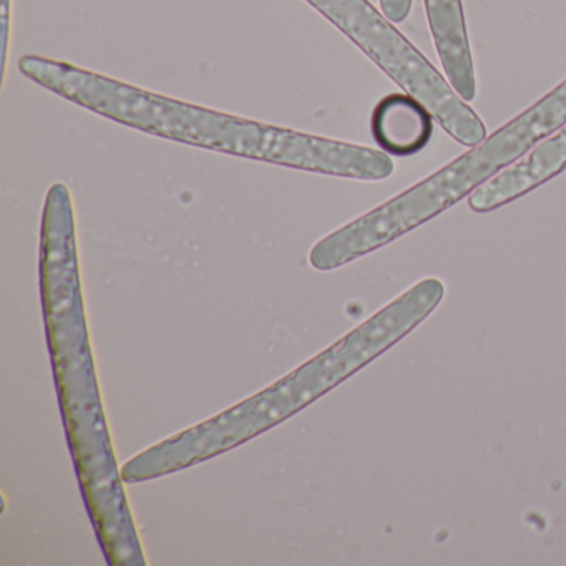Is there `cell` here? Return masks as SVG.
<instances>
[{"label":"cell","mask_w":566,"mask_h":566,"mask_svg":"<svg viewBox=\"0 0 566 566\" xmlns=\"http://www.w3.org/2000/svg\"><path fill=\"white\" fill-rule=\"evenodd\" d=\"M566 171V125L469 197L470 210L492 213Z\"/></svg>","instance_id":"5"},{"label":"cell","mask_w":566,"mask_h":566,"mask_svg":"<svg viewBox=\"0 0 566 566\" xmlns=\"http://www.w3.org/2000/svg\"><path fill=\"white\" fill-rule=\"evenodd\" d=\"M566 125V78L522 114L436 174L344 224L310 251L316 271H333L380 250L470 197Z\"/></svg>","instance_id":"4"},{"label":"cell","mask_w":566,"mask_h":566,"mask_svg":"<svg viewBox=\"0 0 566 566\" xmlns=\"http://www.w3.org/2000/svg\"><path fill=\"white\" fill-rule=\"evenodd\" d=\"M433 115L412 95L390 94L374 108L370 132L380 150L397 157L419 154L432 140Z\"/></svg>","instance_id":"7"},{"label":"cell","mask_w":566,"mask_h":566,"mask_svg":"<svg viewBox=\"0 0 566 566\" xmlns=\"http://www.w3.org/2000/svg\"><path fill=\"white\" fill-rule=\"evenodd\" d=\"M443 296L446 284L439 277L419 281L260 392L142 450L122 465V479L125 483L164 479L256 439L336 389L412 333L437 310Z\"/></svg>","instance_id":"3"},{"label":"cell","mask_w":566,"mask_h":566,"mask_svg":"<svg viewBox=\"0 0 566 566\" xmlns=\"http://www.w3.org/2000/svg\"><path fill=\"white\" fill-rule=\"evenodd\" d=\"M440 64L453 91L465 102L476 97L475 67L462 0H423Z\"/></svg>","instance_id":"6"},{"label":"cell","mask_w":566,"mask_h":566,"mask_svg":"<svg viewBox=\"0 0 566 566\" xmlns=\"http://www.w3.org/2000/svg\"><path fill=\"white\" fill-rule=\"evenodd\" d=\"M18 65L39 87L151 137L349 180L382 181L396 170L392 158L382 150L188 104L69 62L24 55Z\"/></svg>","instance_id":"2"},{"label":"cell","mask_w":566,"mask_h":566,"mask_svg":"<svg viewBox=\"0 0 566 566\" xmlns=\"http://www.w3.org/2000/svg\"><path fill=\"white\" fill-rule=\"evenodd\" d=\"M382 14L394 24L406 21L412 11V0H379Z\"/></svg>","instance_id":"8"},{"label":"cell","mask_w":566,"mask_h":566,"mask_svg":"<svg viewBox=\"0 0 566 566\" xmlns=\"http://www.w3.org/2000/svg\"><path fill=\"white\" fill-rule=\"evenodd\" d=\"M39 277L69 449L105 562L111 566H147L98 389L85 317L74 205L64 184L52 185L45 195Z\"/></svg>","instance_id":"1"}]
</instances>
